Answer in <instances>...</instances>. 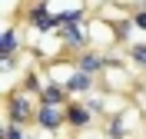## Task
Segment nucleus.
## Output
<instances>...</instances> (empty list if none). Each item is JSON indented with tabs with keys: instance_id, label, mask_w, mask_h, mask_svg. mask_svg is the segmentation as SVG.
<instances>
[{
	"instance_id": "nucleus-6",
	"label": "nucleus",
	"mask_w": 146,
	"mask_h": 139,
	"mask_svg": "<svg viewBox=\"0 0 146 139\" xmlns=\"http://www.w3.org/2000/svg\"><path fill=\"white\" fill-rule=\"evenodd\" d=\"M93 119H96V116L90 113L86 103H70V106H66V126H70V129H76V132H80V129H90Z\"/></svg>"
},
{
	"instance_id": "nucleus-1",
	"label": "nucleus",
	"mask_w": 146,
	"mask_h": 139,
	"mask_svg": "<svg viewBox=\"0 0 146 139\" xmlns=\"http://www.w3.org/2000/svg\"><path fill=\"white\" fill-rule=\"evenodd\" d=\"M3 123H13V126H23L27 129L30 123H36V106L27 99V93H7V103H3Z\"/></svg>"
},
{
	"instance_id": "nucleus-3",
	"label": "nucleus",
	"mask_w": 146,
	"mask_h": 139,
	"mask_svg": "<svg viewBox=\"0 0 146 139\" xmlns=\"http://www.w3.org/2000/svg\"><path fill=\"white\" fill-rule=\"evenodd\" d=\"M56 40L63 43V50H70L73 56H80L90 50V30H86V23H76V27H63L60 33H56Z\"/></svg>"
},
{
	"instance_id": "nucleus-4",
	"label": "nucleus",
	"mask_w": 146,
	"mask_h": 139,
	"mask_svg": "<svg viewBox=\"0 0 146 139\" xmlns=\"http://www.w3.org/2000/svg\"><path fill=\"white\" fill-rule=\"evenodd\" d=\"M36 126L46 132H56L60 126H66V109L60 106H40L36 103Z\"/></svg>"
},
{
	"instance_id": "nucleus-12",
	"label": "nucleus",
	"mask_w": 146,
	"mask_h": 139,
	"mask_svg": "<svg viewBox=\"0 0 146 139\" xmlns=\"http://www.w3.org/2000/svg\"><path fill=\"white\" fill-rule=\"evenodd\" d=\"M106 132L113 139H126V129H123V119H119V116H113V119L106 123Z\"/></svg>"
},
{
	"instance_id": "nucleus-5",
	"label": "nucleus",
	"mask_w": 146,
	"mask_h": 139,
	"mask_svg": "<svg viewBox=\"0 0 146 139\" xmlns=\"http://www.w3.org/2000/svg\"><path fill=\"white\" fill-rule=\"evenodd\" d=\"M70 93H66L63 83H56V80H46L43 83V93H40V106H60V109H66L70 106Z\"/></svg>"
},
{
	"instance_id": "nucleus-10",
	"label": "nucleus",
	"mask_w": 146,
	"mask_h": 139,
	"mask_svg": "<svg viewBox=\"0 0 146 139\" xmlns=\"http://www.w3.org/2000/svg\"><path fill=\"white\" fill-rule=\"evenodd\" d=\"M0 139H36V136H30L23 126H13V123H3L0 126Z\"/></svg>"
},
{
	"instance_id": "nucleus-11",
	"label": "nucleus",
	"mask_w": 146,
	"mask_h": 139,
	"mask_svg": "<svg viewBox=\"0 0 146 139\" xmlns=\"http://www.w3.org/2000/svg\"><path fill=\"white\" fill-rule=\"evenodd\" d=\"M126 56H129V63H136L139 70H146V43H129Z\"/></svg>"
},
{
	"instance_id": "nucleus-7",
	"label": "nucleus",
	"mask_w": 146,
	"mask_h": 139,
	"mask_svg": "<svg viewBox=\"0 0 146 139\" xmlns=\"http://www.w3.org/2000/svg\"><path fill=\"white\" fill-rule=\"evenodd\" d=\"M63 86H66L70 96H86V93H93V86H96V76H86V73H80V70H73L63 80Z\"/></svg>"
},
{
	"instance_id": "nucleus-9",
	"label": "nucleus",
	"mask_w": 146,
	"mask_h": 139,
	"mask_svg": "<svg viewBox=\"0 0 146 139\" xmlns=\"http://www.w3.org/2000/svg\"><path fill=\"white\" fill-rule=\"evenodd\" d=\"M86 20V7H66L60 10V23L63 27H76V23H83Z\"/></svg>"
},
{
	"instance_id": "nucleus-8",
	"label": "nucleus",
	"mask_w": 146,
	"mask_h": 139,
	"mask_svg": "<svg viewBox=\"0 0 146 139\" xmlns=\"http://www.w3.org/2000/svg\"><path fill=\"white\" fill-rule=\"evenodd\" d=\"M17 53H20L17 30L7 27V30H3V37H0V60H17Z\"/></svg>"
},
{
	"instance_id": "nucleus-2",
	"label": "nucleus",
	"mask_w": 146,
	"mask_h": 139,
	"mask_svg": "<svg viewBox=\"0 0 146 139\" xmlns=\"http://www.w3.org/2000/svg\"><path fill=\"white\" fill-rule=\"evenodd\" d=\"M110 66H113V60H110L103 50H86V53L73 56V70H80V73H86V76H100V73H106Z\"/></svg>"
},
{
	"instance_id": "nucleus-13",
	"label": "nucleus",
	"mask_w": 146,
	"mask_h": 139,
	"mask_svg": "<svg viewBox=\"0 0 146 139\" xmlns=\"http://www.w3.org/2000/svg\"><path fill=\"white\" fill-rule=\"evenodd\" d=\"M133 23H136L139 30H146V3H136V10H133Z\"/></svg>"
}]
</instances>
